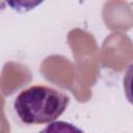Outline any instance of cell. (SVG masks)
I'll list each match as a JSON object with an SVG mask.
<instances>
[{
    "label": "cell",
    "mask_w": 133,
    "mask_h": 133,
    "mask_svg": "<svg viewBox=\"0 0 133 133\" xmlns=\"http://www.w3.org/2000/svg\"><path fill=\"white\" fill-rule=\"evenodd\" d=\"M69 103L70 98L63 91L37 84L22 90L15 99L14 108L24 124H50L64 112Z\"/></svg>",
    "instance_id": "cell-1"
},
{
    "label": "cell",
    "mask_w": 133,
    "mask_h": 133,
    "mask_svg": "<svg viewBox=\"0 0 133 133\" xmlns=\"http://www.w3.org/2000/svg\"><path fill=\"white\" fill-rule=\"evenodd\" d=\"M123 86L127 100L133 105V63L128 65L124 74Z\"/></svg>",
    "instance_id": "cell-3"
},
{
    "label": "cell",
    "mask_w": 133,
    "mask_h": 133,
    "mask_svg": "<svg viewBox=\"0 0 133 133\" xmlns=\"http://www.w3.org/2000/svg\"><path fill=\"white\" fill-rule=\"evenodd\" d=\"M39 133H84L80 128L76 127L75 125L63 122V121H56L50 123L46 126Z\"/></svg>",
    "instance_id": "cell-2"
}]
</instances>
